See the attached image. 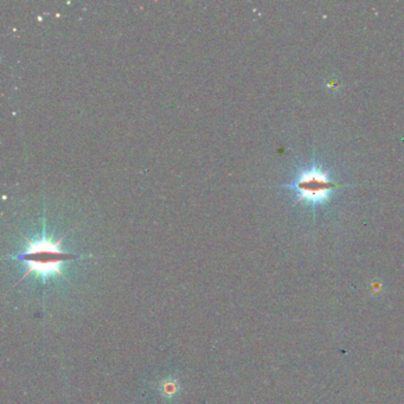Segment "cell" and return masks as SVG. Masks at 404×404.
<instances>
[{
	"label": "cell",
	"instance_id": "1",
	"mask_svg": "<svg viewBox=\"0 0 404 404\" xmlns=\"http://www.w3.org/2000/svg\"><path fill=\"white\" fill-rule=\"evenodd\" d=\"M346 186L344 183L334 181L327 170H325L313 156L311 164L300 168L288 184L281 188L291 190L294 194L295 202L316 210L320 205L330 201L336 190Z\"/></svg>",
	"mask_w": 404,
	"mask_h": 404
},
{
	"label": "cell",
	"instance_id": "2",
	"mask_svg": "<svg viewBox=\"0 0 404 404\" xmlns=\"http://www.w3.org/2000/svg\"><path fill=\"white\" fill-rule=\"evenodd\" d=\"M63 237L59 241L51 240L47 235L42 236L36 240H28V245L24 252L18 254L12 259L24 262L26 265V273L23 279H26L30 274H36L43 280L52 278V276H63L62 274V263L65 261H72L79 259V255L69 254L61 249V242Z\"/></svg>",
	"mask_w": 404,
	"mask_h": 404
},
{
	"label": "cell",
	"instance_id": "3",
	"mask_svg": "<svg viewBox=\"0 0 404 404\" xmlns=\"http://www.w3.org/2000/svg\"><path fill=\"white\" fill-rule=\"evenodd\" d=\"M160 389H161L163 395L168 396V397H172L173 395L177 394L179 385H178V382L176 379L169 378L161 383V387Z\"/></svg>",
	"mask_w": 404,
	"mask_h": 404
}]
</instances>
